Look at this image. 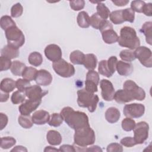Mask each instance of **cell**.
I'll return each instance as SVG.
<instances>
[{
  "mask_svg": "<svg viewBox=\"0 0 152 152\" xmlns=\"http://www.w3.org/2000/svg\"><path fill=\"white\" fill-rule=\"evenodd\" d=\"M60 114L65 123L75 131L90 126L88 117L84 112L75 111L69 106L64 107Z\"/></svg>",
  "mask_w": 152,
  "mask_h": 152,
  "instance_id": "6da1fadb",
  "label": "cell"
},
{
  "mask_svg": "<svg viewBox=\"0 0 152 152\" xmlns=\"http://www.w3.org/2000/svg\"><path fill=\"white\" fill-rule=\"evenodd\" d=\"M118 42L119 46L130 50L135 49L140 45V40L136 31L129 26L123 27L121 29Z\"/></svg>",
  "mask_w": 152,
  "mask_h": 152,
  "instance_id": "7a4b0ae2",
  "label": "cell"
},
{
  "mask_svg": "<svg viewBox=\"0 0 152 152\" xmlns=\"http://www.w3.org/2000/svg\"><path fill=\"white\" fill-rule=\"evenodd\" d=\"M95 140V133L90 126L75 131L74 135V144L80 147L85 148L88 145H92L94 143Z\"/></svg>",
  "mask_w": 152,
  "mask_h": 152,
  "instance_id": "3957f363",
  "label": "cell"
},
{
  "mask_svg": "<svg viewBox=\"0 0 152 152\" xmlns=\"http://www.w3.org/2000/svg\"><path fill=\"white\" fill-rule=\"evenodd\" d=\"M99 101V96L87 91L85 88L77 91V103L81 107L87 108L90 112H94Z\"/></svg>",
  "mask_w": 152,
  "mask_h": 152,
  "instance_id": "277c9868",
  "label": "cell"
},
{
  "mask_svg": "<svg viewBox=\"0 0 152 152\" xmlns=\"http://www.w3.org/2000/svg\"><path fill=\"white\" fill-rule=\"evenodd\" d=\"M8 45L17 49L21 47L25 42V37L23 31L16 26L11 27L5 31Z\"/></svg>",
  "mask_w": 152,
  "mask_h": 152,
  "instance_id": "5b68a950",
  "label": "cell"
},
{
  "mask_svg": "<svg viewBox=\"0 0 152 152\" xmlns=\"http://www.w3.org/2000/svg\"><path fill=\"white\" fill-rule=\"evenodd\" d=\"M52 67L58 75L64 78L71 77L74 75L75 72L74 66L62 58L53 62Z\"/></svg>",
  "mask_w": 152,
  "mask_h": 152,
  "instance_id": "8992f818",
  "label": "cell"
},
{
  "mask_svg": "<svg viewBox=\"0 0 152 152\" xmlns=\"http://www.w3.org/2000/svg\"><path fill=\"white\" fill-rule=\"evenodd\" d=\"M133 131L134 138L137 144H141L144 142L148 137V124L144 121L140 122L135 124Z\"/></svg>",
  "mask_w": 152,
  "mask_h": 152,
  "instance_id": "52a82bcc",
  "label": "cell"
},
{
  "mask_svg": "<svg viewBox=\"0 0 152 152\" xmlns=\"http://www.w3.org/2000/svg\"><path fill=\"white\" fill-rule=\"evenodd\" d=\"M135 58H137L140 63L145 67L152 66L151 50L146 46H139L134 51Z\"/></svg>",
  "mask_w": 152,
  "mask_h": 152,
  "instance_id": "ba28073f",
  "label": "cell"
},
{
  "mask_svg": "<svg viewBox=\"0 0 152 152\" xmlns=\"http://www.w3.org/2000/svg\"><path fill=\"white\" fill-rule=\"evenodd\" d=\"M123 89L129 91L134 100L141 101L144 100L145 97V93L144 89L132 80H126L123 84Z\"/></svg>",
  "mask_w": 152,
  "mask_h": 152,
  "instance_id": "9c48e42d",
  "label": "cell"
},
{
  "mask_svg": "<svg viewBox=\"0 0 152 152\" xmlns=\"http://www.w3.org/2000/svg\"><path fill=\"white\" fill-rule=\"evenodd\" d=\"M145 112V106L141 103H131L126 104L123 109L124 115L130 118L141 117Z\"/></svg>",
  "mask_w": 152,
  "mask_h": 152,
  "instance_id": "30bf717a",
  "label": "cell"
},
{
  "mask_svg": "<svg viewBox=\"0 0 152 152\" xmlns=\"http://www.w3.org/2000/svg\"><path fill=\"white\" fill-rule=\"evenodd\" d=\"M100 77L98 72L94 70L89 71L86 74L85 81V89L90 93H94L98 91L97 86L99 83Z\"/></svg>",
  "mask_w": 152,
  "mask_h": 152,
  "instance_id": "8fae6325",
  "label": "cell"
},
{
  "mask_svg": "<svg viewBox=\"0 0 152 152\" xmlns=\"http://www.w3.org/2000/svg\"><path fill=\"white\" fill-rule=\"evenodd\" d=\"M100 87L102 98L108 102L113 100L115 91L112 83L106 79H103L100 81Z\"/></svg>",
  "mask_w": 152,
  "mask_h": 152,
  "instance_id": "7c38bea8",
  "label": "cell"
},
{
  "mask_svg": "<svg viewBox=\"0 0 152 152\" xmlns=\"http://www.w3.org/2000/svg\"><path fill=\"white\" fill-rule=\"evenodd\" d=\"M44 52L46 57L53 62L61 59L62 55L61 48L55 44L48 45L45 48Z\"/></svg>",
  "mask_w": 152,
  "mask_h": 152,
  "instance_id": "4fadbf2b",
  "label": "cell"
},
{
  "mask_svg": "<svg viewBox=\"0 0 152 152\" xmlns=\"http://www.w3.org/2000/svg\"><path fill=\"white\" fill-rule=\"evenodd\" d=\"M42 100H31L28 99L25 100L19 107L18 110L21 115H30L31 113L34 111L40 104Z\"/></svg>",
  "mask_w": 152,
  "mask_h": 152,
  "instance_id": "5bb4252c",
  "label": "cell"
},
{
  "mask_svg": "<svg viewBox=\"0 0 152 152\" xmlns=\"http://www.w3.org/2000/svg\"><path fill=\"white\" fill-rule=\"evenodd\" d=\"M48 93V91L43 90L39 85L30 86L25 91L26 97L31 100H42Z\"/></svg>",
  "mask_w": 152,
  "mask_h": 152,
  "instance_id": "9a60e30c",
  "label": "cell"
},
{
  "mask_svg": "<svg viewBox=\"0 0 152 152\" xmlns=\"http://www.w3.org/2000/svg\"><path fill=\"white\" fill-rule=\"evenodd\" d=\"M52 79V76L49 71L45 69H40L37 71L34 80L39 86H48L51 84Z\"/></svg>",
  "mask_w": 152,
  "mask_h": 152,
  "instance_id": "2e32d148",
  "label": "cell"
},
{
  "mask_svg": "<svg viewBox=\"0 0 152 152\" xmlns=\"http://www.w3.org/2000/svg\"><path fill=\"white\" fill-rule=\"evenodd\" d=\"M33 124L36 125H44L48 123L50 119L49 113L45 110L36 111L31 116Z\"/></svg>",
  "mask_w": 152,
  "mask_h": 152,
  "instance_id": "e0dca14e",
  "label": "cell"
},
{
  "mask_svg": "<svg viewBox=\"0 0 152 152\" xmlns=\"http://www.w3.org/2000/svg\"><path fill=\"white\" fill-rule=\"evenodd\" d=\"M113 99L118 103H125L134 100L131 94L124 89L118 90L115 93Z\"/></svg>",
  "mask_w": 152,
  "mask_h": 152,
  "instance_id": "ac0fdd59",
  "label": "cell"
},
{
  "mask_svg": "<svg viewBox=\"0 0 152 152\" xmlns=\"http://www.w3.org/2000/svg\"><path fill=\"white\" fill-rule=\"evenodd\" d=\"M116 70L120 75L128 76L132 74L134 70L133 65L129 62H125L122 61H119L117 62Z\"/></svg>",
  "mask_w": 152,
  "mask_h": 152,
  "instance_id": "d6986e66",
  "label": "cell"
},
{
  "mask_svg": "<svg viewBox=\"0 0 152 152\" xmlns=\"http://www.w3.org/2000/svg\"><path fill=\"white\" fill-rule=\"evenodd\" d=\"M103 40L107 44H113L118 42V35L113 28H109L101 32Z\"/></svg>",
  "mask_w": 152,
  "mask_h": 152,
  "instance_id": "ffe728a7",
  "label": "cell"
},
{
  "mask_svg": "<svg viewBox=\"0 0 152 152\" xmlns=\"http://www.w3.org/2000/svg\"><path fill=\"white\" fill-rule=\"evenodd\" d=\"M120 116V111L115 107H110L105 112V119L110 124L117 122L119 119Z\"/></svg>",
  "mask_w": 152,
  "mask_h": 152,
  "instance_id": "44dd1931",
  "label": "cell"
},
{
  "mask_svg": "<svg viewBox=\"0 0 152 152\" xmlns=\"http://www.w3.org/2000/svg\"><path fill=\"white\" fill-rule=\"evenodd\" d=\"M46 139L48 143L52 145H58L62 142L61 134L55 130H50L46 134Z\"/></svg>",
  "mask_w": 152,
  "mask_h": 152,
  "instance_id": "7402d4cb",
  "label": "cell"
},
{
  "mask_svg": "<svg viewBox=\"0 0 152 152\" xmlns=\"http://www.w3.org/2000/svg\"><path fill=\"white\" fill-rule=\"evenodd\" d=\"M1 56L9 58L10 59L17 58L19 56L20 52L18 49L12 47L8 45H5L2 49L1 52Z\"/></svg>",
  "mask_w": 152,
  "mask_h": 152,
  "instance_id": "603a6c76",
  "label": "cell"
},
{
  "mask_svg": "<svg viewBox=\"0 0 152 152\" xmlns=\"http://www.w3.org/2000/svg\"><path fill=\"white\" fill-rule=\"evenodd\" d=\"M16 87V81L10 78H4L0 84L1 91L9 93L12 91Z\"/></svg>",
  "mask_w": 152,
  "mask_h": 152,
  "instance_id": "cb8c5ba5",
  "label": "cell"
},
{
  "mask_svg": "<svg viewBox=\"0 0 152 152\" xmlns=\"http://www.w3.org/2000/svg\"><path fill=\"white\" fill-rule=\"evenodd\" d=\"M97 59L95 55L93 53H88L85 55L83 65L84 67L89 71L94 70L96 68Z\"/></svg>",
  "mask_w": 152,
  "mask_h": 152,
  "instance_id": "d4e9b609",
  "label": "cell"
},
{
  "mask_svg": "<svg viewBox=\"0 0 152 152\" xmlns=\"http://www.w3.org/2000/svg\"><path fill=\"white\" fill-rule=\"evenodd\" d=\"M77 22L80 27L88 28L90 26V17L86 11H81L78 14Z\"/></svg>",
  "mask_w": 152,
  "mask_h": 152,
  "instance_id": "484cf974",
  "label": "cell"
},
{
  "mask_svg": "<svg viewBox=\"0 0 152 152\" xmlns=\"http://www.w3.org/2000/svg\"><path fill=\"white\" fill-rule=\"evenodd\" d=\"M140 31L142 32L145 37L146 42L150 45L152 44V22L147 21L143 24L140 30Z\"/></svg>",
  "mask_w": 152,
  "mask_h": 152,
  "instance_id": "4316f807",
  "label": "cell"
},
{
  "mask_svg": "<svg viewBox=\"0 0 152 152\" xmlns=\"http://www.w3.org/2000/svg\"><path fill=\"white\" fill-rule=\"evenodd\" d=\"M84 58V53L78 50H74L69 55V59L71 62L75 65H83Z\"/></svg>",
  "mask_w": 152,
  "mask_h": 152,
  "instance_id": "83f0119b",
  "label": "cell"
},
{
  "mask_svg": "<svg viewBox=\"0 0 152 152\" xmlns=\"http://www.w3.org/2000/svg\"><path fill=\"white\" fill-rule=\"evenodd\" d=\"M26 65L19 61H14L12 62L11 66V72L12 74L16 76H21L26 68Z\"/></svg>",
  "mask_w": 152,
  "mask_h": 152,
  "instance_id": "f1b7e54d",
  "label": "cell"
},
{
  "mask_svg": "<svg viewBox=\"0 0 152 152\" xmlns=\"http://www.w3.org/2000/svg\"><path fill=\"white\" fill-rule=\"evenodd\" d=\"M28 61L30 65L34 66H39L42 64L43 57L39 52H33L29 55Z\"/></svg>",
  "mask_w": 152,
  "mask_h": 152,
  "instance_id": "f546056e",
  "label": "cell"
},
{
  "mask_svg": "<svg viewBox=\"0 0 152 152\" xmlns=\"http://www.w3.org/2000/svg\"><path fill=\"white\" fill-rule=\"evenodd\" d=\"M97 14L103 20H107L110 14L109 8L104 5V4L99 2L96 7Z\"/></svg>",
  "mask_w": 152,
  "mask_h": 152,
  "instance_id": "4dcf8cb0",
  "label": "cell"
},
{
  "mask_svg": "<svg viewBox=\"0 0 152 152\" xmlns=\"http://www.w3.org/2000/svg\"><path fill=\"white\" fill-rule=\"evenodd\" d=\"M37 70L31 66H26L24 69L23 74L22 77L24 79L28 80V81H33L35 80V78L36 77Z\"/></svg>",
  "mask_w": 152,
  "mask_h": 152,
  "instance_id": "1f68e13d",
  "label": "cell"
},
{
  "mask_svg": "<svg viewBox=\"0 0 152 152\" xmlns=\"http://www.w3.org/2000/svg\"><path fill=\"white\" fill-rule=\"evenodd\" d=\"M18 124L21 126L25 129H29L33 126V121L30 115H21L18 118Z\"/></svg>",
  "mask_w": 152,
  "mask_h": 152,
  "instance_id": "d6a6232c",
  "label": "cell"
},
{
  "mask_svg": "<svg viewBox=\"0 0 152 152\" xmlns=\"http://www.w3.org/2000/svg\"><path fill=\"white\" fill-rule=\"evenodd\" d=\"M0 26L2 30L5 31L11 27L15 26L16 24L15 21L11 18V17L8 15H4L1 18Z\"/></svg>",
  "mask_w": 152,
  "mask_h": 152,
  "instance_id": "836d02e7",
  "label": "cell"
},
{
  "mask_svg": "<svg viewBox=\"0 0 152 152\" xmlns=\"http://www.w3.org/2000/svg\"><path fill=\"white\" fill-rule=\"evenodd\" d=\"M25 92H22L19 90L14 91L11 97V100L14 104L23 103L26 100Z\"/></svg>",
  "mask_w": 152,
  "mask_h": 152,
  "instance_id": "e575fe53",
  "label": "cell"
},
{
  "mask_svg": "<svg viewBox=\"0 0 152 152\" xmlns=\"http://www.w3.org/2000/svg\"><path fill=\"white\" fill-rule=\"evenodd\" d=\"M110 21L114 24H121L125 22L122 18V10L112 11L109 15Z\"/></svg>",
  "mask_w": 152,
  "mask_h": 152,
  "instance_id": "d590c367",
  "label": "cell"
},
{
  "mask_svg": "<svg viewBox=\"0 0 152 152\" xmlns=\"http://www.w3.org/2000/svg\"><path fill=\"white\" fill-rule=\"evenodd\" d=\"M98 71L99 73L103 76H105L107 78H109L112 76V74L110 72L107 64V61L106 60H102L99 64V67H98Z\"/></svg>",
  "mask_w": 152,
  "mask_h": 152,
  "instance_id": "8d00e7d4",
  "label": "cell"
},
{
  "mask_svg": "<svg viewBox=\"0 0 152 152\" xmlns=\"http://www.w3.org/2000/svg\"><path fill=\"white\" fill-rule=\"evenodd\" d=\"M119 56L122 60L126 62H131L136 59L134 52L130 49H124L121 50L119 53Z\"/></svg>",
  "mask_w": 152,
  "mask_h": 152,
  "instance_id": "74e56055",
  "label": "cell"
},
{
  "mask_svg": "<svg viewBox=\"0 0 152 152\" xmlns=\"http://www.w3.org/2000/svg\"><path fill=\"white\" fill-rule=\"evenodd\" d=\"M63 118L60 113H54L52 114L48 122V124L53 127L59 126L63 122Z\"/></svg>",
  "mask_w": 152,
  "mask_h": 152,
  "instance_id": "f35d334b",
  "label": "cell"
},
{
  "mask_svg": "<svg viewBox=\"0 0 152 152\" xmlns=\"http://www.w3.org/2000/svg\"><path fill=\"white\" fill-rule=\"evenodd\" d=\"M15 143V139L12 137H4L1 138V147L2 149H8L13 147Z\"/></svg>",
  "mask_w": 152,
  "mask_h": 152,
  "instance_id": "ab89813d",
  "label": "cell"
},
{
  "mask_svg": "<svg viewBox=\"0 0 152 152\" xmlns=\"http://www.w3.org/2000/svg\"><path fill=\"white\" fill-rule=\"evenodd\" d=\"M122 14L124 21H128L129 23L134 22L135 19V12L131 8L122 10Z\"/></svg>",
  "mask_w": 152,
  "mask_h": 152,
  "instance_id": "60d3db41",
  "label": "cell"
},
{
  "mask_svg": "<svg viewBox=\"0 0 152 152\" xmlns=\"http://www.w3.org/2000/svg\"><path fill=\"white\" fill-rule=\"evenodd\" d=\"M135 122L130 118H126L122 121L121 125L122 129L125 131H131L134 129L135 126Z\"/></svg>",
  "mask_w": 152,
  "mask_h": 152,
  "instance_id": "b9f144b4",
  "label": "cell"
},
{
  "mask_svg": "<svg viewBox=\"0 0 152 152\" xmlns=\"http://www.w3.org/2000/svg\"><path fill=\"white\" fill-rule=\"evenodd\" d=\"M104 20L97 13H94L90 17V25L95 29H99Z\"/></svg>",
  "mask_w": 152,
  "mask_h": 152,
  "instance_id": "7bdbcfd3",
  "label": "cell"
},
{
  "mask_svg": "<svg viewBox=\"0 0 152 152\" xmlns=\"http://www.w3.org/2000/svg\"><path fill=\"white\" fill-rule=\"evenodd\" d=\"M23 12V7L20 3L14 4L11 8V15L13 18L20 17Z\"/></svg>",
  "mask_w": 152,
  "mask_h": 152,
  "instance_id": "ee69618b",
  "label": "cell"
},
{
  "mask_svg": "<svg viewBox=\"0 0 152 152\" xmlns=\"http://www.w3.org/2000/svg\"><path fill=\"white\" fill-rule=\"evenodd\" d=\"M30 86V81L24 78H19L16 81V88L20 91L25 92L26 90Z\"/></svg>",
  "mask_w": 152,
  "mask_h": 152,
  "instance_id": "f6af8a7d",
  "label": "cell"
},
{
  "mask_svg": "<svg viewBox=\"0 0 152 152\" xmlns=\"http://www.w3.org/2000/svg\"><path fill=\"white\" fill-rule=\"evenodd\" d=\"M145 2L142 1H133L131 3V8L137 12H142L143 8Z\"/></svg>",
  "mask_w": 152,
  "mask_h": 152,
  "instance_id": "bcb514c9",
  "label": "cell"
},
{
  "mask_svg": "<svg viewBox=\"0 0 152 152\" xmlns=\"http://www.w3.org/2000/svg\"><path fill=\"white\" fill-rule=\"evenodd\" d=\"M12 62L11 59L1 56L0 57V71H7L11 68Z\"/></svg>",
  "mask_w": 152,
  "mask_h": 152,
  "instance_id": "7dc6e473",
  "label": "cell"
},
{
  "mask_svg": "<svg viewBox=\"0 0 152 152\" xmlns=\"http://www.w3.org/2000/svg\"><path fill=\"white\" fill-rule=\"evenodd\" d=\"M69 5L74 11H80L84 8L85 6V1L84 0H74L69 1Z\"/></svg>",
  "mask_w": 152,
  "mask_h": 152,
  "instance_id": "c3c4849f",
  "label": "cell"
},
{
  "mask_svg": "<svg viewBox=\"0 0 152 152\" xmlns=\"http://www.w3.org/2000/svg\"><path fill=\"white\" fill-rule=\"evenodd\" d=\"M118 59L116 56H110L107 61V64L108 68L110 71V72L113 74L116 71V64L118 62Z\"/></svg>",
  "mask_w": 152,
  "mask_h": 152,
  "instance_id": "681fc988",
  "label": "cell"
},
{
  "mask_svg": "<svg viewBox=\"0 0 152 152\" xmlns=\"http://www.w3.org/2000/svg\"><path fill=\"white\" fill-rule=\"evenodd\" d=\"M120 142L122 145L126 147H132L137 145V143L134 137H126L123 138L121 140Z\"/></svg>",
  "mask_w": 152,
  "mask_h": 152,
  "instance_id": "f907efd6",
  "label": "cell"
},
{
  "mask_svg": "<svg viewBox=\"0 0 152 152\" xmlns=\"http://www.w3.org/2000/svg\"><path fill=\"white\" fill-rule=\"evenodd\" d=\"M106 151L107 152H122L123 151V148L121 144L116 142H113L107 145Z\"/></svg>",
  "mask_w": 152,
  "mask_h": 152,
  "instance_id": "816d5d0a",
  "label": "cell"
},
{
  "mask_svg": "<svg viewBox=\"0 0 152 152\" xmlns=\"http://www.w3.org/2000/svg\"><path fill=\"white\" fill-rule=\"evenodd\" d=\"M8 121V116L3 113H0V129L2 130L7 125Z\"/></svg>",
  "mask_w": 152,
  "mask_h": 152,
  "instance_id": "f5cc1de1",
  "label": "cell"
},
{
  "mask_svg": "<svg viewBox=\"0 0 152 152\" xmlns=\"http://www.w3.org/2000/svg\"><path fill=\"white\" fill-rule=\"evenodd\" d=\"M142 12L147 16L151 17L152 15V4L147 3L144 6Z\"/></svg>",
  "mask_w": 152,
  "mask_h": 152,
  "instance_id": "db71d44e",
  "label": "cell"
},
{
  "mask_svg": "<svg viewBox=\"0 0 152 152\" xmlns=\"http://www.w3.org/2000/svg\"><path fill=\"white\" fill-rule=\"evenodd\" d=\"M60 151H69L74 152L75 151V148L74 145H68V144H64L59 147Z\"/></svg>",
  "mask_w": 152,
  "mask_h": 152,
  "instance_id": "11a10c76",
  "label": "cell"
},
{
  "mask_svg": "<svg viewBox=\"0 0 152 152\" xmlns=\"http://www.w3.org/2000/svg\"><path fill=\"white\" fill-rule=\"evenodd\" d=\"M112 2L118 7H124L126 5L129 3L128 0H117V1H112Z\"/></svg>",
  "mask_w": 152,
  "mask_h": 152,
  "instance_id": "9f6ffc18",
  "label": "cell"
},
{
  "mask_svg": "<svg viewBox=\"0 0 152 152\" xmlns=\"http://www.w3.org/2000/svg\"><path fill=\"white\" fill-rule=\"evenodd\" d=\"M8 98H9V94L8 93L1 91V99H0L1 102H7L8 100Z\"/></svg>",
  "mask_w": 152,
  "mask_h": 152,
  "instance_id": "6f0895ef",
  "label": "cell"
},
{
  "mask_svg": "<svg viewBox=\"0 0 152 152\" xmlns=\"http://www.w3.org/2000/svg\"><path fill=\"white\" fill-rule=\"evenodd\" d=\"M11 151H24V152L25 151V152H27V149L25 147H23L21 145H17V146H15V147H14L11 150Z\"/></svg>",
  "mask_w": 152,
  "mask_h": 152,
  "instance_id": "680465c9",
  "label": "cell"
},
{
  "mask_svg": "<svg viewBox=\"0 0 152 152\" xmlns=\"http://www.w3.org/2000/svg\"><path fill=\"white\" fill-rule=\"evenodd\" d=\"M86 151H102V150L100 147L97 145H93L86 149Z\"/></svg>",
  "mask_w": 152,
  "mask_h": 152,
  "instance_id": "91938a15",
  "label": "cell"
},
{
  "mask_svg": "<svg viewBox=\"0 0 152 152\" xmlns=\"http://www.w3.org/2000/svg\"><path fill=\"white\" fill-rule=\"evenodd\" d=\"M60 151L59 149L55 148H54L53 147H51V146H47L44 149V151L45 152H48V151Z\"/></svg>",
  "mask_w": 152,
  "mask_h": 152,
  "instance_id": "94428289",
  "label": "cell"
}]
</instances>
